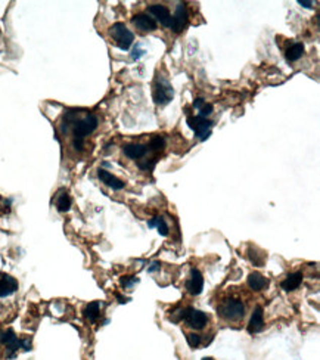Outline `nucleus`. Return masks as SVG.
Segmentation results:
<instances>
[{"label": "nucleus", "mask_w": 320, "mask_h": 360, "mask_svg": "<svg viewBox=\"0 0 320 360\" xmlns=\"http://www.w3.org/2000/svg\"><path fill=\"white\" fill-rule=\"evenodd\" d=\"M264 328V313H263V307L261 305H255L252 315H251V319H249V323H248V332L249 334H258L261 332Z\"/></svg>", "instance_id": "obj_13"}, {"label": "nucleus", "mask_w": 320, "mask_h": 360, "mask_svg": "<svg viewBox=\"0 0 320 360\" xmlns=\"http://www.w3.org/2000/svg\"><path fill=\"white\" fill-rule=\"evenodd\" d=\"M120 282H121V285H123L124 288H132L133 285L139 282V279L134 278V276H123Z\"/></svg>", "instance_id": "obj_25"}, {"label": "nucleus", "mask_w": 320, "mask_h": 360, "mask_svg": "<svg viewBox=\"0 0 320 360\" xmlns=\"http://www.w3.org/2000/svg\"><path fill=\"white\" fill-rule=\"evenodd\" d=\"M117 298H118V303L120 304H124L129 301V298L127 297H123V295H120V294H117Z\"/></svg>", "instance_id": "obj_32"}, {"label": "nucleus", "mask_w": 320, "mask_h": 360, "mask_svg": "<svg viewBox=\"0 0 320 360\" xmlns=\"http://www.w3.org/2000/svg\"><path fill=\"white\" fill-rule=\"evenodd\" d=\"M302 282V273L301 272H294V273H289L285 279L282 281V289H285L286 292H291V291H295Z\"/></svg>", "instance_id": "obj_16"}, {"label": "nucleus", "mask_w": 320, "mask_h": 360, "mask_svg": "<svg viewBox=\"0 0 320 360\" xmlns=\"http://www.w3.org/2000/svg\"><path fill=\"white\" fill-rule=\"evenodd\" d=\"M217 315L226 322H239L245 316V304L242 300L230 297L223 300L217 307Z\"/></svg>", "instance_id": "obj_2"}, {"label": "nucleus", "mask_w": 320, "mask_h": 360, "mask_svg": "<svg viewBox=\"0 0 320 360\" xmlns=\"http://www.w3.org/2000/svg\"><path fill=\"white\" fill-rule=\"evenodd\" d=\"M174 96V89L170 84V81L166 77H156L153 81V89H152V97L156 105H167Z\"/></svg>", "instance_id": "obj_3"}, {"label": "nucleus", "mask_w": 320, "mask_h": 360, "mask_svg": "<svg viewBox=\"0 0 320 360\" xmlns=\"http://www.w3.org/2000/svg\"><path fill=\"white\" fill-rule=\"evenodd\" d=\"M302 54H304V44L301 41H297L286 49V59L289 62H295L302 57Z\"/></svg>", "instance_id": "obj_19"}, {"label": "nucleus", "mask_w": 320, "mask_h": 360, "mask_svg": "<svg viewBox=\"0 0 320 360\" xmlns=\"http://www.w3.org/2000/svg\"><path fill=\"white\" fill-rule=\"evenodd\" d=\"M298 5L305 8V9H313V2H305V0H298Z\"/></svg>", "instance_id": "obj_31"}, {"label": "nucleus", "mask_w": 320, "mask_h": 360, "mask_svg": "<svg viewBox=\"0 0 320 360\" xmlns=\"http://www.w3.org/2000/svg\"><path fill=\"white\" fill-rule=\"evenodd\" d=\"M164 146H166V139L163 136H153L146 148L152 152H159Z\"/></svg>", "instance_id": "obj_23"}, {"label": "nucleus", "mask_w": 320, "mask_h": 360, "mask_svg": "<svg viewBox=\"0 0 320 360\" xmlns=\"http://www.w3.org/2000/svg\"><path fill=\"white\" fill-rule=\"evenodd\" d=\"M148 12L151 14L155 21H159V24L166 28L171 25V14L164 5H151L148 8Z\"/></svg>", "instance_id": "obj_11"}, {"label": "nucleus", "mask_w": 320, "mask_h": 360, "mask_svg": "<svg viewBox=\"0 0 320 360\" xmlns=\"http://www.w3.org/2000/svg\"><path fill=\"white\" fill-rule=\"evenodd\" d=\"M204 104H205V100H204L202 97H198V99H195V102H193V108L199 111V110L204 107Z\"/></svg>", "instance_id": "obj_29"}, {"label": "nucleus", "mask_w": 320, "mask_h": 360, "mask_svg": "<svg viewBox=\"0 0 320 360\" xmlns=\"http://www.w3.org/2000/svg\"><path fill=\"white\" fill-rule=\"evenodd\" d=\"M111 36H113L115 44L121 49V50H129L130 46L133 44L134 36L133 33L123 24V22H115L111 28Z\"/></svg>", "instance_id": "obj_4"}, {"label": "nucleus", "mask_w": 320, "mask_h": 360, "mask_svg": "<svg viewBox=\"0 0 320 360\" xmlns=\"http://www.w3.org/2000/svg\"><path fill=\"white\" fill-rule=\"evenodd\" d=\"M161 269V263L159 262H153V263H151V266L148 267V272L149 273H153V272H158Z\"/></svg>", "instance_id": "obj_30"}, {"label": "nucleus", "mask_w": 320, "mask_h": 360, "mask_svg": "<svg viewBox=\"0 0 320 360\" xmlns=\"http://www.w3.org/2000/svg\"><path fill=\"white\" fill-rule=\"evenodd\" d=\"M71 196L65 192V190H62L59 195H58V199H57V209L59 213H67V211H70V209H71Z\"/></svg>", "instance_id": "obj_21"}, {"label": "nucleus", "mask_w": 320, "mask_h": 360, "mask_svg": "<svg viewBox=\"0 0 320 360\" xmlns=\"http://www.w3.org/2000/svg\"><path fill=\"white\" fill-rule=\"evenodd\" d=\"M97 177H99V180H100L102 183H105L106 186L113 188L114 190H121L126 188V183H124L121 179L115 177L110 171L103 170V169H99V170H97Z\"/></svg>", "instance_id": "obj_14"}, {"label": "nucleus", "mask_w": 320, "mask_h": 360, "mask_svg": "<svg viewBox=\"0 0 320 360\" xmlns=\"http://www.w3.org/2000/svg\"><path fill=\"white\" fill-rule=\"evenodd\" d=\"M212 110H214V107H212L211 104H207V102H205V104H204V107L199 110V115H201V117H204V118H207L208 115L212 114Z\"/></svg>", "instance_id": "obj_26"}, {"label": "nucleus", "mask_w": 320, "mask_h": 360, "mask_svg": "<svg viewBox=\"0 0 320 360\" xmlns=\"http://www.w3.org/2000/svg\"><path fill=\"white\" fill-rule=\"evenodd\" d=\"M188 126L195 132V136L199 139V140H207L208 137L211 136V129L214 126L212 121H209L207 118L201 117V115H196V117H188Z\"/></svg>", "instance_id": "obj_5"}, {"label": "nucleus", "mask_w": 320, "mask_h": 360, "mask_svg": "<svg viewBox=\"0 0 320 360\" xmlns=\"http://www.w3.org/2000/svg\"><path fill=\"white\" fill-rule=\"evenodd\" d=\"M132 22L137 30L145 31V33L146 31H153L158 27L156 21L152 18L151 15H148V14H137V15H134L132 18Z\"/></svg>", "instance_id": "obj_12"}, {"label": "nucleus", "mask_w": 320, "mask_h": 360, "mask_svg": "<svg viewBox=\"0 0 320 360\" xmlns=\"http://www.w3.org/2000/svg\"><path fill=\"white\" fill-rule=\"evenodd\" d=\"M77 111H68L65 113L62 123H61V130L62 133H68L71 129L73 132V140H84L86 136L92 134L99 126V120L97 117L92 113L86 114L84 117L78 118Z\"/></svg>", "instance_id": "obj_1"}, {"label": "nucleus", "mask_w": 320, "mask_h": 360, "mask_svg": "<svg viewBox=\"0 0 320 360\" xmlns=\"http://www.w3.org/2000/svg\"><path fill=\"white\" fill-rule=\"evenodd\" d=\"M248 259L251 260V263L254 266H263L264 260H265V255H264L263 251H260V249H257V248H249L248 249Z\"/></svg>", "instance_id": "obj_22"}, {"label": "nucleus", "mask_w": 320, "mask_h": 360, "mask_svg": "<svg viewBox=\"0 0 320 360\" xmlns=\"http://www.w3.org/2000/svg\"><path fill=\"white\" fill-rule=\"evenodd\" d=\"M267 285H269V279L258 272H254L248 276V286L252 291H263Z\"/></svg>", "instance_id": "obj_17"}, {"label": "nucleus", "mask_w": 320, "mask_h": 360, "mask_svg": "<svg viewBox=\"0 0 320 360\" xmlns=\"http://www.w3.org/2000/svg\"><path fill=\"white\" fill-rule=\"evenodd\" d=\"M202 360H214V359H212V357H204Z\"/></svg>", "instance_id": "obj_33"}, {"label": "nucleus", "mask_w": 320, "mask_h": 360, "mask_svg": "<svg viewBox=\"0 0 320 360\" xmlns=\"http://www.w3.org/2000/svg\"><path fill=\"white\" fill-rule=\"evenodd\" d=\"M204 289V276L198 269H190L189 279L186 281V291L190 295H199Z\"/></svg>", "instance_id": "obj_8"}, {"label": "nucleus", "mask_w": 320, "mask_h": 360, "mask_svg": "<svg viewBox=\"0 0 320 360\" xmlns=\"http://www.w3.org/2000/svg\"><path fill=\"white\" fill-rule=\"evenodd\" d=\"M31 338H28V337H25V338H21V348L24 350V351H30L31 350Z\"/></svg>", "instance_id": "obj_27"}, {"label": "nucleus", "mask_w": 320, "mask_h": 360, "mask_svg": "<svg viewBox=\"0 0 320 360\" xmlns=\"http://www.w3.org/2000/svg\"><path fill=\"white\" fill-rule=\"evenodd\" d=\"M188 24V11H186V5L185 3H179L176 8V14L171 17V25L170 28L174 33H180L183 31V28Z\"/></svg>", "instance_id": "obj_9"}, {"label": "nucleus", "mask_w": 320, "mask_h": 360, "mask_svg": "<svg viewBox=\"0 0 320 360\" xmlns=\"http://www.w3.org/2000/svg\"><path fill=\"white\" fill-rule=\"evenodd\" d=\"M182 321H185L189 328L199 331V329L205 328V325L208 323V316L207 313H204L198 308L186 307V308H183V319Z\"/></svg>", "instance_id": "obj_6"}, {"label": "nucleus", "mask_w": 320, "mask_h": 360, "mask_svg": "<svg viewBox=\"0 0 320 360\" xmlns=\"http://www.w3.org/2000/svg\"><path fill=\"white\" fill-rule=\"evenodd\" d=\"M186 341H188L190 348H198L201 345V337L195 332H189V334H186Z\"/></svg>", "instance_id": "obj_24"}, {"label": "nucleus", "mask_w": 320, "mask_h": 360, "mask_svg": "<svg viewBox=\"0 0 320 360\" xmlns=\"http://www.w3.org/2000/svg\"><path fill=\"white\" fill-rule=\"evenodd\" d=\"M0 342L6 347V357L8 359H14L18 353V350L21 348V338L17 337L14 329H3L0 331Z\"/></svg>", "instance_id": "obj_7"}, {"label": "nucleus", "mask_w": 320, "mask_h": 360, "mask_svg": "<svg viewBox=\"0 0 320 360\" xmlns=\"http://www.w3.org/2000/svg\"><path fill=\"white\" fill-rule=\"evenodd\" d=\"M18 281L14 276L8 275L5 272L0 273V298L11 297L12 294H15L18 291Z\"/></svg>", "instance_id": "obj_10"}, {"label": "nucleus", "mask_w": 320, "mask_h": 360, "mask_svg": "<svg viewBox=\"0 0 320 360\" xmlns=\"http://www.w3.org/2000/svg\"><path fill=\"white\" fill-rule=\"evenodd\" d=\"M123 152L130 160H139V158L146 155L148 148L145 145H140V143H129V145L123 146Z\"/></svg>", "instance_id": "obj_15"}, {"label": "nucleus", "mask_w": 320, "mask_h": 360, "mask_svg": "<svg viewBox=\"0 0 320 360\" xmlns=\"http://www.w3.org/2000/svg\"><path fill=\"white\" fill-rule=\"evenodd\" d=\"M143 55H145V50H143L140 46H136V47L133 49V52H132L133 59H136V61H137V59H140V58L143 57Z\"/></svg>", "instance_id": "obj_28"}, {"label": "nucleus", "mask_w": 320, "mask_h": 360, "mask_svg": "<svg viewBox=\"0 0 320 360\" xmlns=\"http://www.w3.org/2000/svg\"><path fill=\"white\" fill-rule=\"evenodd\" d=\"M100 307H102V303H100V301H92V303H89L84 307V310H83L84 318H86L89 322L94 323L99 319V316H100Z\"/></svg>", "instance_id": "obj_18"}, {"label": "nucleus", "mask_w": 320, "mask_h": 360, "mask_svg": "<svg viewBox=\"0 0 320 360\" xmlns=\"http://www.w3.org/2000/svg\"><path fill=\"white\" fill-rule=\"evenodd\" d=\"M148 228H155L161 236H169V225H167L166 219H163V217H153V219H151L148 222Z\"/></svg>", "instance_id": "obj_20"}]
</instances>
